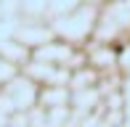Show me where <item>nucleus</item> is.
<instances>
[]
</instances>
